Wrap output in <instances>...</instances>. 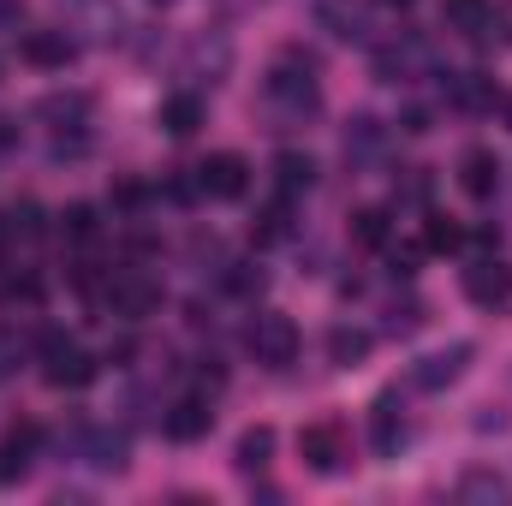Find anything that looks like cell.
<instances>
[{
    "label": "cell",
    "instance_id": "obj_12",
    "mask_svg": "<svg viewBox=\"0 0 512 506\" xmlns=\"http://www.w3.org/2000/svg\"><path fill=\"white\" fill-rule=\"evenodd\" d=\"M495 185H501V161H495V149H465V155H459V191H465L471 203H489Z\"/></svg>",
    "mask_w": 512,
    "mask_h": 506
},
{
    "label": "cell",
    "instance_id": "obj_29",
    "mask_svg": "<svg viewBox=\"0 0 512 506\" xmlns=\"http://www.w3.org/2000/svg\"><path fill=\"white\" fill-rule=\"evenodd\" d=\"M453 245H459V227L435 215V221H429V251H453Z\"/></svg>",
    "mask_w": 512,
    "mask_h": 506
},
{
    "label": "cell",
    "instance_id": "obj_24",
    "mask_svg": "<svg viewBox=\"0 0 512 506\" xmlns=\"http://www.w3.org/2000/svg\"><path fill=\"white\" fill-rule=\"evenodd\" d=\"M512 483L507 477H495V471H471L465 483H459V501H507Z\"/></svg>",
    "mask_w": 512,
    "mask_h": 506
},
{
    "label": "cell",
    "instance_id": "obj_19",
    "mask_svg": "<svg viewBox=\"0 0 512 506\" xmlns=\"http://www.w3.org/2000/svg\"><path fill=\"white\" fill-rule=\"evenodd\" d=\"M268 459H274V429H268V423H256V429H245V435H239L233 465H239L245 477H256V471H268Z\"/></svg>",
    "mask_w": 512,
    "mask_h": 506
},
{
    "label": "cell",
    "instance_id": "obj_28",
    "mask_svg": "<svg viewBox=\"0 0 512 506\" xmlns=\"http://www.w3.org/2000/svg\"><path fill=\"white\" fill-rule=\"evenodd\" d=\"M84 108H90L84 96H48V102H42V114H48V120H72V126L84 120Z\"/></svg>",
    "mask_w": 512,
    "mask_h": 506
},
{
    "label": "cell",
    "instance_id": "obj_25",
    "mask_svg": "<svg viewBox=\"0 0 512 506\" xmlns=\"http://www.w3.org/2000/svg\"><path fill=\"white\" fill-rule=\"evenodd\" d=\"M90 465H102V471H126V435L96 429V435H90Z\"/></svg>",
    "mask_w": 512,
    "mask_h": 506
},
{
    "label": "cell",
    "instance_id": "obj_27",
    "mask_svg": "<svg viewBox=\"0 0 512 506\" xmlns=\"http://www.w3.org/2000/svg\"><path fill=\"white\" fill-rule=\"evenodd\" d=\"M382 143V126L376 120H352V131H346V155H370Z\"/></svg>",
    "mask_w": 512,
    "mask_h": 506
},
{
    "label": "cell",
    "instance_id": "obj_35",
    "mask_svg": "<svg viewBox=\"0 0 512 506\" xmlns=\"http://www.w3.org/2000/svg\"><path fill=\"white\" fill-rule=\"evenodd\" d=\"M149 6H173V0H149Z\"/></svg>",
    "mask_w": 512,
    "mask_h": 506
},
{
    "label": "cell",
    "instance_id": "obj_13",
    "mask_svg": "<svg viewBox=\"0 0 512 506\" xmlns=\"http://www.w3.org/2000/svg\"><path fill=\"white\" fill-rule=\"evenodd\" d=\"M441 24L453 36H489L495 30V0H441Z\"/></svg>",
    "mask_w": 512,
    "mask_h": 506
},
{
    "label": "cell",
    "instance_id": "obj_8",
    "mask_svg": "<svg viewBox=\"0 0 512 506\" xmlns=\"http://www.w3.org/2000/svg\"><path fill=\"white\" fill-rule=\"evenodd\" d=\"M423 72H429V42L399 36V42H382V48H376V78H382V84H411V78H423Z\"/></svg>",
    "mask_w": 512,
    "mask_h": 506
},
{
    "label": "cell",
    "instance_id": "obj_15",
    "mask_svg": "<svg viewBox=\"0 0 512 506\" xmlns=\"http://www.w3.org/2000/svg\"><path fill=\"white\" fill-rule=\"evenodd\" d=\"M316 18H322V30H334L340 42H364V36H370V18H364L358 0H316Z\"/></svg>",
    "mask_w": 512,
    "mask_h": 506
},
{
    "label": "cell",
    "instance_id": "obj_14",
    "mask_svg": "<svg viewBox=\"0 0 512 506\" xmlns=\"http://www.w3.org/2000/svg\"><path fill=\"white\" fill-rule=\"evenodd\" d=\"M72 54H78V42H72L66 30H30V36H24V60H30V66L60 72V66H72Z\"/></svg>",
    "mask_w": 512,
    "mask_h": 506
},
{
    "label": "cell",
    "instance_id": "obj_30",
    "mask_svg": "<svg viewBox=\"0 0 512 506\" xmlns=\"http://www.w3.org/2000/svg\"><path fill=\"white\" fill-rule=\"evenodd\" d=\"M143 197H149V185H137V179H120V185H114V203H120V209H137Z\"/></svg>",
    "mask_w": 512,
    "mask_h": 506
},
{
    "label": "cell",
    "instance_id": "obj_9",
    "mask_svg": "<svg viewBox=\"0 0 512 506\" xmlns=\"http://www.w3.org/2000/svg\"><path fill=\"white\" fill-rule=\"evenodd\" d=\"M471 358H477V346H471V340H453L447 352H429V358L411 370V381H417L423 393H441V387H453V381L465 376V364H471Z\"/></svg>",
    "mask_w": 512,
    "mask_h": 506
},
{
    "label": "cell",
    "instance_id": "obj_26",
    "mask_svg": "<svg viewBox=\"0 0 512 506\" xmlns=\"http://www.w3.org/2000/svg\"><path fill=\"white\" fill-rule=\"evenodd\" d=\"M352 239H358L364 251H382L387 245V209H358V215H352Z\"/></svg>",
    "mask_w": 512,
    "mask_h": 506
},
{
    "label": "cell",
    "instance_id": "obj_18",
    "mask_svg": "<svg viewBox=\"0 0 512 506\" xmlns=\"http://www.w3.org/2000/svg\"><path fill=\"white\" fill-rule=\"evenodd\" d=\"M370 328H352V322H340V328H328V358L340 364V370H352V364H364L370 358Z\"/></svg>",
    "mask_w": 512,
    "mask_h": 506
},
{
    "label": "cell",
    "instance_id": "obj_32",
    "mask_svg": "<svg viewBox=\"0 0 512 506\" xmlns=\"http://www.w3.org/2000/svg\"><path fill=\"white\" fill-rule=\"evenodd\" d=\"M495 24H501V30L512 36V0H507V6H495Z\"/></svg>",
    "mask_w": 512,
    "mask_h": 506
},
{
    "label": "cell",
    "instance_id": "obj_23",
    "mask_svg": "<svg viewBox=\"0 0 512 506\" xmlns=\"http://www.w3.org/2000/svg\"><path fill=\"white\" fill-rule=\"evenodd\" d=\"M60 233H66L72 245H96V233H102V221H96V209H90V203H72V209L60 215Z\"/></svg>",
    "mask_w": 512,
    "mask_h": 506
},
{
    "label": "cell",
    "instance_id": "obj_4",
    "mask_svg": "<svg viewBox=\"0 0 512 506\" xmlns=\"http://www.w3.org/2000/svg\"><path fill=\"white\" fill-rule=\"evenodd\" d=\"M197 191H203V197H215V203L245 197V191H251V161H245V155H233V149L209 155V161L197 167Z\"/></svg>",
    "mask_w": 512,
    "mask_h": 506
},
{
    "label": "cell",
    "instance_id": "obj_1",
    "mask_svg": "<svg viewBox=\"0 0 512 506\" xmlns=\"http://www.w3.org/2000/svg\"><path fill=\"white\" fill-rule=\"evenodd\" d=\"M96 358L78 346V340H66V334H42V376H48V387H90L96 381Z\"/></svg>",
    "mask_w": 512,
    "mask_h": 506
},
{
    "label": "cell",
    "instance_id": "obj_31",
    "mask_svg": "<svg viewBox=\"0 0 512 506\" xmlns=\"http://www.w3.org/2000/svg\"><path fill=\"white\" fill-rule=\"evenodd\" d=\"M18 370V334H0V376Z\"/></svg>",
    "mask_w": 512,
    "mask_h": 506
},
{
    "label": "cell",
    "instance_id": "obj_34",
    "mask_svg": "<svg viewBox=\"0 0 512 506\" xmlns=\"http://www.w3.org/2000/svg\"><path fill=\"white\" fill-rule=\"evenodd\" d=\"M507 126H512V96H507Z\"/></svg>",
    "mask_w": 512,
    "mask_h": 506
},
{
    "label": "cell",
    "instance_id": "obj_2",
    "mask_svg": "<svg viewBox=\"0 0 512 506\" xmlns=\"http://www.w3.org/2000/svg\"><path fill=\"white\" fill-rule=\"evenodd\" d=\"M102 304H108L120 322H143V316H155V310H161V280H149L143 268H120V274H108Z\"/></svg>",
    "mask_w": 512,
    "mask_h": 506
},
{
    "label": "cell",
    "instance_id": "obj_17",
    "mask_svg": "<svg viewBox=\"0 0 512 506\" xmlns=\"http://www.w3.org/2000/svg\"><path fill=\"white\" fill-rule=\"evenodd\" d=\"M274 185H280V197L310 191V185H316V161L298 155V149H280V155H274Z\"/></svg>",
    "mask_w": 512,
    "mask_h": 506
},
{
    "label": "cell",
    "instance_id": "obj_16",
    "mask_svg": "<svg viewBox=\"0 0 512 506\" xmlns=\"http://www.w3.org/2000/svg\"><path fill=\"white\" fill-rule=\"evenodd\" d=\"M370 441H376V453H382V459H393V453L405 447V417L393 411V393L376 399V411H370Z\"/></svg>",
    "mask_w": 512,
    "mask_h": 506
},
{
    "label": "cell",
    "instance_id": "obj_22",
    "mask_svg": "<svg viewBox=\"0 0 512 506\" xmlns=\"http://www.w3.org/2000/svg\"><path fill=\"white\" fill-rule=\"evenodd\" d=\"M161 126L173 131V137H191V131L203 126V102L197 96H167L161 102Z\"/></svg>",
    "mask_w": 512,
    "mask_h": 506
},
{
    "label": "cell",
    "instance_id": "obj_11",
    "mask_svg": "<svg viewBox=\"0 0 512 506\" xmlns=\"http://www.w3.org/2000/svg\"><path fill=\"white\" fill-rule=\"evenodd\" d=\"M161 429H167V441H185V447H191V441H203V435L215 429V405L197 399V393H191V399H173L167 417H161Z\"/></svg>",
    "mask_w": 512,
    "mask_h": 506
},
{
    "label": "cell",
    "instance_id": "obj_3",
    "mask_svg": "<svg viewBox=\"0 0 512 506\" xmlns=\"http://www.w3.org/2000/svg\"><path fill=\"white\" fill-rule=\"evenodd\" d=\"M245 340H251V358L256 364H268V370H286V364L298 358V322L280 316V310H262Z\"/></svg>",
    "mask_w": 512,
    "mask_h": 506
},
{
    "label": "cell",
    "instance_id": "obj_10",
    "mask_svg": "<svg viewBox=\"0 0 512 506\" xmlns=\"http://www.w3.org/2000/svg\"><path fill=\"white\" fill-rule=\"evenodd\" d=\"M465 298H471V304H483V310L507 304V298H512V268L501 262V256L471 262V268H465Z\"/></svg>",
    "mask_w": 512,
    "mask_h": 506
},
{
    "label": "cell",
    "instance_id": "obj_20",
    "mask_svg": "<svg viewBox=\"0 0 512 506\" xmlns=\"http://www.w3.org/2000/svg\"><path fill=\"white\" fill-rule=\"evenodd\" d=\"M447 102H453V108H489V102H495V78H483V72H459V78L447 84Z\"/></svg>",
    "mask_w": 512,
    "mask_h": 506
},
{
    "label": "cell",
    "instance_id": "obj_5",
    "mask_svg": "<svg viewBox=\"0 0 512 506\" xmlns=\"http://www.w3.org/2000/svg\"><path fill=\"white\" fill-rule=\"evenodd\" d=\"M268 102H280L286 114H310L316 108V66L304 60H280L274 72H268Z\"/></svg>",
    "mask_w": 512,
    "mask_h": 506
},
{
    "label": "cell",
    "instance_id": "obj_33",
    "mask_svg": "<svg viewBox=\"0 0 512 506\" xmlns=\"http://www.w3.org/2000/svg\"><path fill=\"white\" fill-rule=\"evenodd\" d=\"M382 6H399V12H405V6H411V0H382Z\"/></svg>",
    "mask_w": 512,
    "mask_h": 506
},
{
    "label": "cell",
    "instance_id": "obj_6",
    "mask_svg": "<svg viewBox=\"0 0 512 506\" xmlns=\"http://www.w3.org/2000/svg\"><path fill=\"white\" fill-rule=\"evenodd\" d=\"M298 453H304V465L316 471V477H334V471H346V429L340 423H310L304 435H298Z\"/></svg>",
    "mask_w": 512,
    "mask_h": 506
},
{
    "label": "cell",
    "instance_id": "obj_7",
    "mask_svg": "<svg viewBox=\"0 0 512 506\" xmlns=\"http://www.w3.org/2000/svg\"><path fill=\"white\" fill-rule=\"evenodd\" d=\"M36 453H42V429L36 423H18L0 435V489H18L30 471H36Z\"/></svg>",
    "mask_w": 512,
    "mask_h": 506
},
{
    "label": "cell",
    "instance_id": "obj_21",
    "mask_svg": "<svg viewBox=\"0 0 512 506\" xmlns=\"http://www.w3.org/2000/svg\"><path fill=\"white\" fill-rule=\"evenodd\" d=\"M292 233V197H274L262 215H256V227H251V239L256 245H280Z\"/></svg>",
    "mask_w": 512,
    "mask_h": 506
}]
</instances>
